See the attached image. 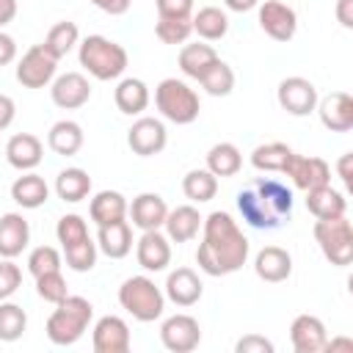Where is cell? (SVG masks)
<instances>
[{"instance_id": "obj_6", "label": "cell", "mask_w": 353, "mask_h": 353, "mask_svg": "<svg viewBox=\"0 0 353 353\" xmlns=\"http://www.w3.org/2000/svg\"><path fill=\"white\" fill-rule=\"evenodd\" d=\"M154 105H157L160 116L165 121H174V124H193L199 119V110H201L199 94L185 80H176V77H165L157 83Z\"/></svg>"}, {"instance_id": "obj_28", "label": "cell", "mask_w": 353, "mask_h": 353, "mask_svg": "<svg viewBox=\"0 0 353 353\" xmlns=\"http://www.w3.org/2000/svg\"><path fill=\"white\" fill-rule=\"evenodd\" d=\"M306 210L314 215V218H336V215H345L347 212V199L342 190L331 188L328 185H320V188H312L306 190Z\"/></svg>"}, {"instance_id": "obj_44", "label": "cell", "mask_w": 353, "mask_h": 353, "mask_svg": "<svg viewBox=\"0 0 353 353\" xmlns=\"http://www.w3.org/2000/svg\"><path fill=\"white\" fill-rule=\"evenodd\" d=\"M36 292L47 303H61L69 295V287H66V279L61 276V270H50V273L36 276Z\"/></svg>"}, {"instance_id": "obj_50", "label": "cell", "mask_w": 353, "mask_h": 353, "mask_svg": "<svg viewBox=\"0 0 353 353\" xmlns=\"http://www.w3.org/2000/svg\"><path fill=\"white\" fill-rule=\"evenodd\" d=\"M14 116H17V105H14V99H11L8 94H0V132L11 127Z\"/></svg>"}, {"instance_id": "obj_27", "label": "cell", "mask_w": 353, "mask_h": 353, "mask_svg": "<svg viewBox=\"0 0 353 353\" xmlns=\"http://www.w3.org/2000/svg\"><path fill=\"white\" fill-rule=\"evenodd\" d=\"M11 199L22 210H39L50 199V185L44 182V176H39L33 171H22V176H17L11 182Z\"/></svg>"}, {"instance_id": "obj_39", "label": "cell", "mask_w": 353, "mask_h": 353, "mask_svg": "<svg viewBox=\"0 0 353 353\" xmlns=\"http://www.w3.org/2000/svg\"><path fill=\"white\" fill-rule=\"evenodd\" d=\"M28 328V314L19 303H11L8 298L0 301V342H17Z\"/></svg>"}, {"instance_id": "obj_48", "label": "cell", "mask_w": 353, "mask_h": 353, "mask_svg": "<svg viewBox=\"0 0 353 353\" xmlns=\"http://www.w3.org/2000/svg\"><path fill=\"white\" fill-rule=\"evenodd\" d=\"M14 61H17V41H14V36L0 30V66H8Z\"/></svg>"}, {"instance_id": "obj_9", "label": "cell", "mask_w": 353, "mask_h": 353, "mask_svg": "<svg viewBox=\"0 0 353 353\" xmlns=\"http://www.w3.org/2000/svg\"><path fill=\"white\" fill-rule=\"evenodd\" d=\"M298 190H312V188H320V185H328L331 182V165L323 160V157H314V154H290L287 163H284V171H281Z\"/></svg>"}, {"instance_id": "obj_29", "label": "cell", "mask_w": 353, "mask_h": 353, "mask_svg": "<svg viewBox=\"0 0 353 353\" xmlns=\"http://www.w3.org/2000/svg\"><path fill=\"white\" fill-rule=\"evenodd\" d=\"M83 143H85L83 127H80L77 121H72V119L55 121V124L50 127V132H47V146H50L55 154H61V157L77 154V152L83 149Z\"/></svg>"}, {"instance_id": "obj_26", "label": "cell", "mask_w": 353, "mask_h": 353, "mask_svg": "<svg viewBox=\"0 0 353 353\" xmlns=\"http://www.w3.org/2000/svg\"><path fill=\"white\" fill-rule=\"evenodd\" d=\"M113 99H116V108L124 116H141L149 108L152 94H149V85L141 77H121L116 91H113Z\"/></svg>"}, {"instance_id": "obj_16", "label": "cell", "mask_w": 353, "mask_h": 353, "mask_svg": "<svg viewBox=\"0 0 353 353\" xmlns=\"http://www.w3.org/2000/svg\"><path fill=\"white\" fill-rule=\"evenodd\" d=\"M135 259L143 270L160 273L171 265V240L160 229H149L135 243Z\"/></svg>"}, {"instance_id": "obj_7", "label": "cell", "mask_w": 353, "mask_h": 353, "mask_svg": "<svg viewBox=\"0 0 353 353\" xmlns=\"http://www.w3.org/2000/svg\"><path fill=\"white\" fill-rule=\"evenodd\" d=\"M312 232H314V240H317L323 256L334 268H347L353 262V226H350L347 215L317 218Z\"/></svg>"}, {"instance_id": "obj_51", "label": "cell", "mask_w": 353, "mask_h": 353, "mask_svg": "<svg viewBox=\"0 0 353 353\" xmlns=\"http://www.w3.org/2000/svg\"><path fill=\"white\" fill-rule=\"evenodd\" d=\"M336 19L342 28H353V0H336Z\"/></svg>"}, {"instance_id": "obj_53", "label": "cell", "mask_w": 353, "mask_h": 353, "mask_svg": "<svg viewBox=\"0 0 353 353\" xmlns=\"http://www.w3.org/2000/svg\"><path fill=\"white\" fill-rule=\"evenodd\" d=\"M17 17V0H0V30Z\"/></svg>"}, {"instance_id": "obj_20", "label": "cell", "mask_w": 353, "mask_h": 353, "mask_svg": "<svg viewBox=\"0 0 353 353\" xmlns=\"http://www.w3.org/2000/svg\"><path fill=\"white\" fill-rule=\"evenodd\" d=\"M201 292H204V284H201V279H199V273L193 268H176V270H171L168 279H165V290H163V295L171 303L182 306V309L199 303L201 301Z\"/></svg>"}, {"instance_id": "obj_15", "label": "cell", "mask_w": 353, "mask_h": 353, "mask_svg": "<svg viewBox=\"0 0 353 353\" xmlns=\"http://www.w3.org/2000/svg\"><path fill=\"white\" fill-rule=\"evenodd\" d=\"M317 116L325 130L331 132H350L353 130V97L347 91H331L328 97L317 99Z\"/></svg>"}, {"instance_id": "obj_32", "label": "cell", "mask_w": 353, "mask_h": 353, "mask_svg": "<svg viewBox=\"0 0 353 353\" xmlns=\"http://www.w3.org/2000/svg\"><path fill=\"white\" fill-rule=\"evenodd\" d=\"M179 69H182V74L185 77H190V80H199L215 61H218V52L210 47V44H204V41H196V44H185L182 50H179Z\"/></svg>"}, {"instance_id": "obj_35", "label": "cell", "mask_w": 353, "mask_h": 353, "mask_svg": "<svg viewBox=\"0 0 353 353\" xmlns=\"http://www.w3.org/2000/svg\"><path fill=\"white\" fill-rule=\"evenodd\" d=\"M182 193L193 201V204H204L212 201L218 193V176L207 168H193L182 176Z\"/></svg>"}, {"instance_id": "obj_54", "label": "cell", "mask_w": 353, "mask_h": 353, "mask_svg": "<svg viewBox=\"0 0 353 353\" xmlns=\"http://www.w3.org/2000/svg\"><path fill=\"white\" fill-rule=\"evenodd\" d=\"M223 6H226L229 11H237V14H243V11H251V8H256V6H259V0H223Z\"/></svg>"}, {"instance_id": "obj_34", "label": "cell", "mask_w": 353, "mask_h": 353, "mask_svg": "<svg viewBox=\"0 0 353 353\" xmlns=\"http://www.w3.org/2000/svg\"><path fill=\"white\" fill-rule=\"evenodd\" d=\"M243 168V154L234 143L221 141L207 152V171H212L215 176H234Z\"/></svg>"}, {"instance_id": "obj_52", "label": "cell", "mask_w": 353, "mask_h": 353, "mask_svg": "<svg viewBox=\"0 0 353 353\" xmlns=\"http://www.w3.org/2000/svg\"><path fill=\"white\" fill-rule=\"evenodd\" d=\"M350 163H353V154H350V152H347V154H342V157H339V163H336V171H339V179L345 182V188H350V185H353V179H350V176H353V174H350Z\"/></svg>"}, {"instance_id": "obj_10", "label": "cell", "mask_w": 353, "mask_h": 353, "mask_svg": "<svg viewBox=\"0 0 353 353\" xmlns=\"http://www.w3.org/2000/svg\"><path fill=\"white\" fill-rule=\"evenodd\" d=\"M276 99H279L281 110H287L290 116H309V113H314L320 97H317V88L312 80L292 74V77H284L279 83Z\"/></svg>"}, {"instance_id": "obj_55", "label": "cell", "mask_w": 353, "mask_h": 353, "mask_svg": "<svg viewBox=\"0 0 353 353\" xmlns=\"http://www.w3.org/2000/svg\"><path fill=\"white\" fill-rule=\"evenodd\" d=\"M353 350V339H347V336H339V339H328L325 342V350Z\"/></svg>"}, {"instance_id": "obj_41", "label": "cell", "mask_w": 353, "mask_h": 353, "mask_svg": "<svg viewBox=\"0 0 353 353\" xmlns=\"http://www.w3.org/2000/svg\"><path fill=\"white\" fill-rule=\"evenodd\" d=\"M193 33V22L190 17H176V19H168V17H157V25H154V36L163 41V44H185Z\"/></svg>"}, {"instance_id": "obj_47", "label": "cell", "mask_w": 353, "mask_h": 353, "mask_svg": "<svg viewBox=\"0 0 353 353\" xmlns=\"http://www.w3.org/2000/svg\"><path fill=\"white\" fill-rule=\"evenodd\" d=\"M234 350L237 353H273V342L259 334H245L243 339H237Z\"/></svg>"}, {"instance_id": "obj_2", "label": "cell", "mask_w": 353, "mask_h": 353, "mask_svg": "<svg viewBox=\"0 0 353 353\" xmlns=\"http://www.w3.org/2000/svg\"><path fill=\"white\" fill-rule=\"evenodd\" d=\"M237 210L254 229H279L292 215V190L273 176L251 179L237 193Z\"/></svg>"}, {"instance_id": "obj_3", "label": "cell", "mask_w": 353, "mask_h": 353, "mask_svg": "<svg viewBox=\"0 0 353 353\" xmlns=\"http://www.w3.org/2000/svg\"><path fill=\"white\" fill-rule=\"evenodd\" d=\"M94 317V306L91 301H85L83 295H66L61 303H55V312L47 317V339L58 347L74 345L85 331L88 323Z\"/></svg>"}, {"instance_id": "obj_22", "label": "cell", "mask_w": 353, "mask_h": 353, "mask_svg": "<svg viewBox=\"0 0 353 353\" xmlns=\"http://www.w3.org/2000/svg\"><path fill=\"white\" fill-rule=\"evenodd\" d=\"M44 157V146L33 132H17L6 143V160L17 171H33Z\"/></svg>"}, {"instance_id": "obj_46", "label": "cell", "mask_w": 353, "mask_h": 353, "mask_svg": "<svg viewBox=\"0 0 353 353\" xmlns=\"http://www.w3.org/2000/svg\"><path fill=\"white\" fill-rule=\"evenodd\" d=\"M157 6V17H193V0H154Z\"/></svg>"}, {"instance_id": "obj_31", "label": "cell", "mask_w": 353, "mask_h": 353, "mask_svg": "<svg viewBox=\"0 0 353 353\" xmlns=\"http://www.w3.org/2000/svg\"><path fill=\"white\" fill-rule=\"evenodd\" d=\"M55 193L66 204H77V201L88 199V193H91V176H88V171L85 168H77V165L63 168L55 176Z\"/></svg>"}, {"instance_id": "obj_21", "label": "cell", "mask_w": 353, "mask_h": 353, "mask_svg": "<svg viewBox=\"0 0 353 353\" xmlns=\"http://www.w3.org/2000/svg\"><path fill=\"white\" fill-rule=\"evenodd\" d=\"M30 243V223L22 212L0 215V259L19 256Z\"/></svg>"}, {"instance_id": "obj_38", "label": "cell", "mask_w": 353, "mask_h": 353, "mask_svg": "<svg viewBox=\"0 0 353 353\" xmlns=\"http://www.w3.org/2000/svg\"><path fill=\"white\" fill-rule=\"evenodd\" d=\"M199 83H201V88L210 94V97H229L232 91H234V72H232V66L226 63V61H215L201 77H199Z\"/></svg>"}, {"instance_id": "obj_19", "label": "cell", "mask_w": 353, "mask_h": 353, "mask_svg": "<svg viewBox=\"0 0 353 353\" xmlns=\"http://www.w3.org/2000/svg\"><path fill=\"white\" fill-rule=\"evenodd\" d=\"M290 342H292L295 353H320V350H325V342H328L325 323L314 314H298L290 325Z\"/></svg>"}, {"instance_id": "obj_45", "label": "cell", "mask_w": 353, "mask_h": 353, "mask_svg": "<svg viewBox=\"0 0 353 353\" xmlns=\"http://www.w3.org/2000/svg\"><path fill=\"white\" fill-rule=\"evenodd\" d=\"M22 284V270L14 259H0V301L11 298Z\"/></svg>"}, {"instance_id": "obj_18", "label": "cell", "mask_w": 353, "mask_h": 353, "mask_svg": "<svg viewBox=\"0 0 353 353\" xmlns=\"http://www.w3.org/2000/svg\"><path fill=\"white\" fill-rule=\"evenodd\" d=\"M127 215L132 221L135 229L141 232H149V229H160L165 223V215H168V204L160 193H138L132 199V204H127Z\"/></svg>"}, {"instance_id": "obj_24", "label": "cell", "mask_w": 353, "mask_h": 353, "mask_svg": "<svg viewBox=\"0 0 353 353\" xmlns=\"http://www.w3.org/2000/svg\"><path fill=\"white\" fill-rule=\"evenodd\" d=\"M97 248L110 259H124L132 251V226L130 221H116L97 226Z\"/></svg>"}, {"instance_id": "obj_43", "label": "cell", "mask_w": 353, "mask_h": 353, "mask_svg": "<svg viewBox=\"0 0 353 353\" xmlns=\"http://www.w3.org/2000/svg\"><path fill=\"white\" fill-rule=\"evenodd\" d=\"M61 265H63V256L52 245H39L28 254V270L33 279L41 273H50V270H61Z\"/></svg>"}, {"instance_id": "obj_17", "label": "cell", "mask_w": 353, "mask_h": 353, "mask_svg": "<svg viewBox=\"0 0 353 353\" xmlns=\"http://www.w3.org/2000/svg\"><path fill=\"white\" fill-rule=\"evenodd\" d=\"M91 345H94V353H127L130 350V325L119 314H105L94 325Z\"/></svg>"}, {"instance_id": "obj_13", "label": "cell", "mask_w": 353, "mask_h": 353, "mask_svg": "<svg viewBox=\"0 0 353 353\" xmlns=\"http://www.w3.org/2000/svg\"><path fill=\"white\" fill-rule=\"evenodd\" d=\"M259 28L273 41H290L298 30V14L281 0H265L259 3Z\"/></svg>"}, {"instance_id": "obj_14", "label": "cell", "mask_w": 353, "mask_h": 353, "mask_svg": "<svg viewBox=\"0 0 353 353\" xmlns=\"http://www.w3.org/2000/svg\"><path fill=\"white\" fill-rule=\"evenodd\" d=\"M50 97L61 110H77L91 99V83L80 72H66L50 83Z\"/></svg>"}, {"instance_id": "obj_4", "label": "cell", "mask_w": 353, "mask_h": 353, "mask_svg": "<svg viewBox=\"0 0 353 353\" xmlns=\"http://www.w3.org/2000/svg\"><path fill=\"white\" fill-rule=\"evenodd\" d=\"M77 58H80V66L97 80H119L124 74L127 63H130L127 50L119 41H113L108 36H99V33L85 36L80 41Z\"/></svg>"}, {"instance_id": "obj_12", "label": "cell", "mask_w": 353, "mask_h": 353, "mask_svg": "<svg viewBox=\"0 0 353 353\" xmlns=\"http://www.w3.org/2000/svg\"><path fill=\"white\" fill-rule=\"evenodd\" d=\"M160 342L171 353H190L201 342V328L199 320L190 314H171L160 325Z\"/></svg>"}, {"instance_id": "obj_23", "label": "cell", "mask_w": 353, "mask_h": 353, "mask_svg": "<svg viewBox=\"0 0 353 353\" xmlns=\"http://www.w3.org/2000/svg\"><path fill=\"white\" fill-rule=\"evenodd\" d=\"M254 273L262 281H268V284L287 281L290 273H292V256H290V251H284L279 245H265L254 256Z\"/></svg>"}, {"instance_id": "obj_11", "label": "cell", "mask_w": 353, "mask_h": 353, "mask_svg": "<svg viewBox=\"0 0 353 353\" xmlns=\"http://www.w3.org/2000/svg\"><path fill=\"white\" fill-rule=\"evenodd\" d=\"M168 143V132L165 124L154 116H138L132 121V127L127 130V146L132 149V154L138 157H152L160 154Z\"/></svg>"}, {"instance_id": "obj_5", "label": "cell", "mask_w": 353, "mask_h": 353, "mask_svg": "<svg viewBox=\"0 0 353 353\" xmlns=\"http://www.w3.org/2000/svg\"><path fill=\"white\" fill-rule=\"evenodd\" d=\"M119 303L138 323H154L165 309V295L149 276H130L119 287Z\"/></svg>"}, {"instance_id": "obj_37", "label": "cell", "mask_w": 353, "mask_h": 353, "mask_svg": "<svg viewBox=\"0 0 353 353\" xmlns=\"http://www.w3.org/2000/svg\"><path fill=\"white\" fill-rule=\"evenodd\" d=\"M290 154H292V149H290L287 143H281V141L259 143V146L251 152V165H254L256 171H265V174H281Z\"/></svg>"}, {"instance_id": "obj_36", "label": "cell", "mask_w": 353, "mask_h": 353, "mask_svg": "<svg viewBox=\"0 0 353 353\" xmlns=\"http://www.w3.org/2000/svg\"><path fill=\"white\" fill-rule=\"evenodd\" d=\"M44 50L52 55V58H63V55H69L72 52V47L74 44H80V30H77V25L74 22H69V19H63V22H55L50 30H47V36H44Z\"/></svg>"}, {"instance_id": "obj_40", "label": "cell", "mask_w": 353, "mask_h": 353, "mask_svg": "<svg viewBox=\"0 0 353 353\" xmlns=\"http://www.w3.org/2000/svg\"><path fill=\"white\" fill-rule=\"evenodd\" d=\"M97 254H99V248H97V243H94L91 237H85V240H80V243L63 248L66 268H72L74 273H88V270H94Z\"/></svg>"}, {"instance_id": "obj_33", "label": "cell", "mask_w": 353, "mask_h": 353, "mask_svg": "<svg viewBox=\"0 0 353 353\" xmlns=\"http://www.w3.org/2000/svg\"><path fill=\"white\" fill-rule=\"evenodd\" d=\"M190 22H193V33H199V39H204V41H218L229 33V17L218 6L199 8L190 17Z\"/></svg>"}, {"instance_id": "obj_8", "label": "cell", "mask_w": 353, "mask_h": 353, "mask_svg": "<svg viewBox=\"0 0 353 353\" xmlns=\"http://www.w3.org/2000/svg\"><path fill=\"white\" fill-rule=\"evenodd\" d=\"M55 69H58V58H52L44 50V44H33L17 61V83L25 88H44L55 80Z\"/></svg>"}, {"instance_id": "obj_42", "label": "cell", "mask_w": 353, "mask_h": 353, "mask_svg": "<svg viewBox=\"0 0 353 353\" xmlns=\"http://www.w3.org/2000/svg\"><path fill=\"white\" fill-rule=\"evenodd\" d=\"M55 237H58L61 248H66V245H74V243H80V240L91 237V234H88V226H85L83 215H77V212H66V215H61V218H58Z\"/></svg>"}, {"instance_id": "obj_25", "label": "cell", "mask_w": 353, "mask_h": 353, "mask_svg": "<svg viewBox=\"0 0 353 353\" xmlns=\"http://www.w3.org/2000/svg\"><path fill=\"white\" fill-rule=\"evenodd\" d=\"M201 215H199V210L193 207V204H179V207H174V210H168V215H165V237L171 240V243H190L196 234H199V229H201Z\"/></svg>"}, {"instance_id": "obj_49", "label": "cell", "mask_w": 353, "mask_h": 353, "mask_svg": "<svg viewBox=\"0 0 353 353\" xmlns=\"http://www.w3.org/2000/svg\"><path fill=\"white\" fill-rule=\"evenodd\" d=\"M99 11H105V14H110V17H121V14H127L130 11V6H132V0H91Z\"/></svg>"}, {"instance_id": "obj_1", "label": "cell", "mask_w": 353, "mask_h": 353, "mask_svg": "<svg viewBox=\"0 0 353 353\" xmlns=\"http://www.w3.org/2000/svg\"><path fill=\"white\" fill-rule=\"evenodd\" d=\"M248 251L251 243L229 212L215 210L201 221V243L196 248V262L207 276L237 273L248 262Z\"/></svg>"}, {"instance_id": "obj_30", "label": "cell", "mask_w": 353, "mask_h": 353, "mask_svg": "<svg viewBox=\"0 0 353 353\" xmlns=\"http://www.w3.org/2000/svg\"><path fill=\"white\" fill-rule=\"evenodd\" d=\"M88 215L97 226L124 221L127 218V199L119 190H99L88 204Z\"/></svg>"}]
</instances>
